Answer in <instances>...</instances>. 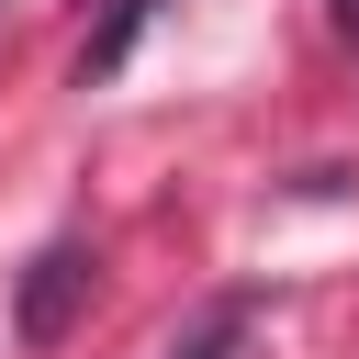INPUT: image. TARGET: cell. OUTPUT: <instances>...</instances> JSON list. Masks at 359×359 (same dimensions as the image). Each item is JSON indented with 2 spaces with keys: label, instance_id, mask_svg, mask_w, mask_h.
Returning <instances> with one entry per match:
<instances>
[{
  "label": "cell",
  "instance_id": "2",
  "mask_svg": "<svg viewBox=\"0 0 359 359\" xmlns=\"http://www.w3.org/2000/svg\"><path fill=\"white\" fill-rule=\"evenodd\" d=\"M146 22H157V0H112V11H101V34L79 45V79H112V67L135 56V34H146Z\"/></svg>",
  "mask_w": 359,
  "mask_h": 359
},
{
  "label": "cell",
  "instance_id": "3",
  "mask_svg": "<svg viewBox=\"0 0 359 359\" xmlns=\"http://www.w3.org/2000/svg\"><path fill=\"white\" fill-rule=\"evenodd\" d=\"M236 337H247V292H236V303H213V314H202L191 337H168V359H224Z\"/></svg>",
  "mask_w": 359,
  "mask_h": 359
},
{
  "label": "cell",
  "instance_id": "4",
  "mask_svg": "<svg viewBox=\"0 0 359 359\" xmlns=\"http://www.w3.org/2000/svg\"><path fill=\"white\" fill-rule=\"evenodd\" d=\"M337 22H348V34H359V0H337Z\"/></svg>",
  "mask_w": 359,
  "mask_h": 359
},
{
  "label": "cell",
  "instance_id": "1",
  "mask_svg": "<svg viewBox=\"0 0 359 359\" xmlns=\"http://www.w3.org/2000/svg\"><path fill=\"white\" fill-rule=\"evenodd\" d=\"M79 303H90V247H79V236L34 247L22 292H11V325H22V348H56V337L79 325Z\"/></svg>",
  "mask_w": 359,
  "mask_h": 359
}]
</instances>
